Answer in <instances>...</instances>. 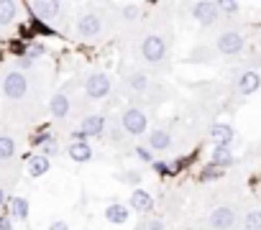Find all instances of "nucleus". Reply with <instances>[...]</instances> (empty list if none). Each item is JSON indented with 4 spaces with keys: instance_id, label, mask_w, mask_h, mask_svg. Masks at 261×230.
Here are the masks:
<instances>
[{
    "instance_id": "11",
    "label": "nucleus",
    "mask_w": 261,
    "mask_h": 230,
    "mask_svg": "<svg viewBox=\"0 0 261 230\" xmlns=\"http://www.w3.org/2000/svg\"><path fill=\"white\" fill-rule=\"evenodd\" d=\"M258 90H261V74H258L256 69H246V72L238 74V79H236V92H238L241 97H248V95H253V92H258Z\"/></svg>"
},
{
    "instance_id": "2",
    "label": "nucleus",
    "mask_w": 261,
    "mask_h": 230,
    "mask_svg": "<svg viewBox=\"0 0 261 230\" xmlns=\"http://www.w3.org/2000/svg\"><path fill=\"white\" fill-rule=\"evenodd\" d=\"M113 90V77L102 69H95L85 77V95L90 100H105Z\"/></svg>"
},
{
    "instance_id": "20",
    "label": "nucleus",
    "mask_w": 261,
    "mask_h": 230,
    "mask_svg": "<svg viewBox=\"0 0 261 230\" xmlns=\"http://www.w3.org/2000/svg\"><path fill=\"white\" fill-rule=\"evenodd\" d=\"M207 164H213V166H218V169H230L233 164H236V154H233V149H225V146H213V151H210V161Z\"/></svg>"
},
{
    "instance_id": "5",
    "label": "nucleus",
    "mask_w": 261,
    "mask_h": 230,
    "mask_svg": "<svg viewBox=\"0 0 261 230\" xmlns=\"http://www.w3.org/2000/svg\"><path fill=\"white\" fill-rule=\"evenodd\" d=\"M246 49V36L241 31H223L215 39V51L220 56H236Z\"/></svg>"
},
{
    "instance_id": "29",
    "label": "nucleus",
    "mask_w": 261,
    "mask_h": 230,
    "mask_svg": "<svg viewBox=\"0 0 261 230\" xmlns=\"http://www.w3.org/2000/svg\"><path fill=\"white\" fill-rule=\"evenodd\" d=\"M223 177V169H218V166H213V164H207L202 171H200V182H215V179H220Z\"/></svg>"
},
{
    "instance_id": "25",
    "label": "nucleus",
    "mask_w": 261,
    "mask_h": 230,
    "mask_svg": "<svg viewBox=\"0 0 261 230\" xmlns=\"http://www.w3.org/2000/svg\"><path fill=\"white\" fill-rule=\"evenodd\" d=\"M118 179H120L123 184H128V187L139 189V184L144 182V174H141L139 169H125V171H120V174H118Z\"/></svg>"
},
{
    "instance_id": "4",
    "label": "nucleus",
    "mask_w": 261,
    "mask_h": 230,
    "mask_svg": "<svg viewBox=\"0 0 261 230\" xmlns=\"http://www.w3.org/2000/svg\"><path fill=\"white\" fill-rule=\"evenodd\" d=\"M139 51H141V59L146 64H159L167 59V41L159 34H149V36H144Z\"/></svg>"
},
{
    "instance_id": "1",
    "label": "nucleus",
    "mask_w": 261,
    "mask_h": 230,
    "mask_svg": "<svg viewBox=\"0 0 261 230\" xmlns=\"http://www.w3.org/2000/svg\"><path fill=\"white\" fill-rule=\"evenodd\" d=\"M118 126H120V131H125L128 136L139 138V136H144V133L149 131V115H146V110H141V107H136V105H130V107L123 110Z\"/></svg>"
},
{
    "instance_id": "30",
    "label": "nucleus",
    "mask_w": 261,
    "mask_h": 230,
    "mask_svg": "<svg viewBox=\"0 0 261 230\" xmlns=\"http://www.w3.org/2000/svg\"><path fill=\"white\" fill-rule=\"evenodd\" d=\"M218 8H220V16H223V13H225V16H236V13L241 11V3H236V0H220Z\"/></svg>"
},
{
    "instance_id": "12",
    "label": "nucleus",
    "mask_w": 261,
    "mask_h": 230,
    "mask_svg": "<svg viewBox=\"0 0 261 230\" xmlns=\"http://www.w3.org/2000/svg\"><path fill=\"white\" fill-rule=\"evenodd\" d=\"M128 207H130V212H139V215H149V212H154V197L146 192V189H134L130 192V197H128V202H125Z\"/></svg>"
},
{
    "instance_id": "9",
    "label": "nucleus",
    "mask_w": 261,
    "mask_h": 230,
    "mask_svg": "<svg viewBox=\"0 0 261 230\" xmlns=\"http://www.w3.org/2000/svg\"><path fill=\"white\" fill-rule=\"evenodd\" d=\"M26 92H29V77L21 74V72H16V69H11L3 77V95L8 100H23Z\"/></svg>"
},
{
    "instance_id": "33",
    "label": "nucleus",
    "mask_w": 261,
    "mask_h": 230,
    "mask_svg": "<svg viewBox=\"0 0 261 230\" xmlns=\"http://www.w3.org/2000/svg\"><path fill=\"white\" fill-rule=\"evenodd\" d=\"M34 64H36V62H31L29 56H23V54H21V56L16 59V72H21V74H26L29 69H34Z\"/></svg>"
},
{
    "instance_id": "10",
    "label": "nucleus",
    "mask_w": 261,
    "mask_h": 230,
    "mask_svg": "<svg viewBox=\"0 0 261 230\" xmlns=\"http://www.w3.org/2000/svg\"><path fill=\"white\" fill-rule=\"evenodd\" d=\"M26 8L44 23L54 21L62 13V3H57V0H34V3H26Z\"/></svg>"
},
{
    "instance_id": "14",
    "label": "nucleus",
    "mask_w": 261,
    "mask_h": 230,
    "mask_svg": "<svg viewBox=\"0 0 261 230\" xmlns=\"http://www.w3.org/2000/svg\"><path fill=\"white\" fill-rule=\"evenodd\" d=\"M207 136H210L213 146H225V149H230L233 141H236V131H233L230 123H213Z\"/></svg>"
},
{
    "instance_id": "27",
    "label": "nucleus",
    "mask_w": 261,
    "mask_h": 230,
    "mask_svg": "<svg viewBox=\"0 0 261 230\" xmlns=\"http://www.w3.org/2000/svg\"><path fill=\"white\" fill-rule=\"evenodd\" d=\"M243 230H261V210H248L246 212Z\"/></svg>"
},
{
    "instance_id": "6",
    "label": "nucleus",
    "mask_w": 261,
    "mask_h": 230,
    "mask_svg": "<svg viewBox=\"0 0 261 230\" xmlns=\"http://www.w3.org/2000/svg\"><path fill=\"white\" fill-rule=\"evenodd\" d=\"M190 13H192V18H195L202 28H210V26H215V23L223 18L218 3H213V0H200V3H192Z\"/></svg>"
},
{
    "instance_id": "13",
    "label": "nucleus",
    "mask_w": 261,
    "mask_h": 230,
    "mask_svg": "<svg viewBox=\"0 0 261 230\" xmlns=\"http://www.w3.org/2000/svg\"><path fill=\"white\" fill-rule=\"evenodd\" d=\"M31 146L36 149V154H41V156H46L49 161L59 154V143H57V138L49 133V131H41V133H36L34 138H31Z\"/></svg>"
},
{
    "instance_id": "19",
    "label": "nucleus",
    "mask_w": 261,
    "mask_h": 230,
    "mask_svg": "<svg viewBox=\"0 0 261 230\" xmlns=\"http://www.w3.org/2000/svg\"><path fill=\"white\" fill-rule=\"evenodd\" d=\"M102 215H105V220H108L110 225H125L128 217H130V207H128L125 202H110V205L102 210Z\"/></svg>"
},
{
    "instance_id": "3",
    "label": "nucleus",
    "mask_w": 261,
    "mask_h": 230,
    "mask_svg": "<svg viewBox=\"0 0 261 230\" xmlns=\"http://www.w3.org/2000/svg\"><path fill=\"white\" fill-rule=\"evenodd\" d=\"M108 131V118L102 112H90L82 118V123L77 126L74 131V138L77 141H85V138H102Z\"/></svg>"
},
{
    "instance_id": "16",
    "label": "nucleus",
    "mask_w": 261,
    "mask_h": 230,
    "mask_svg": "<svg viewBox=\"0 0 261 230\" xmlns=\"http://www.w3.org/2000/svg\"><path fill=\"white\" fill-rule=\"evenodd\" d=\"M72 110V100L67 92H54L51 100H49V112H51V118L54 121H64L67 115Z\"/></svg>"
},
{
    "instance_id": "31",
    "label": "nucleus",
    "mask_w": 261,
    "mask_h": 230,
    "mask_svg": "<svg viewBox=\"0 0 261 230\" xmlns=\"http://www.w3.org/2000/svg\"><path fill=\"white\" fill-rule=\"evenodd\" d=\"M46 54V49H44V44H29L26 46V51H23V56H29L31 62H36V59H41Z\"/></svg>"
},
{
    "instance_id": "22",
    "label": "nucleus",
    "mask_w": 261,
    "mask_h": 230,
    "mask_svg": "<svg viewBox=\"0 0 261 230\" xmlns=\"http://www.w3.org/2000/svg\"><path fill=\"white\" fill-rule=\"evenodd\" d=\"M8 215H11L13 220L26 222L29 215H31V202H29L26 197H11V199H8Z\"/></svg>"
},
{
    "instance_id": "35",
    "label": "nucleus",
    "mask_w": 261,
    "mask_h": 230,
    "mask_svg": "<svg viewBox=\"0 0 261 230\" xmlns=\"http://www.w3.org/2000/svg\"><path fill=\"white\" fill-rule=\"evenodd\" d=\"M49 230H69V222H67V220H62V217H57V220H51V222H49Z\"/></svg>"
},
{
    "instance_id": "24",
    "label": "nucleus",
    "mask_w": 261,
    "mask_h": 230,
    "mask_svg": "<svg viewBox=\"0 0 261 230\" xmlns=\"http://www.w3.org/2000/svg\"><path fill=\"white\" fill-rule=\"evenodd\" d=\"M16 156V141L8 133H0V161H11Z\"/></svg>"
},
{
    "instance_id": "26",
    "label": "nucleus",
    "mask_w": 261,
    "mask_h": 230,
    "mask_svg": "<svg viewBox=\"0 0 261 230\" xmlns=\"http://www.w3.org/2000/svg\"><path fill=\"white\" fill-rule=\"evenodd\" d=\"M139 18H141V8H139V6L128 3V6L120 8V21H125V23H136Z\"/></svg>"
},
{
    "instance_id": "18",
    "label": "nucleus",
    "mask_w": 261,
    "mask_h": 230,
    "mask_svg": "<svg viewBox=\"0 0 261 230\" xmlns=\"http://www.w3.org/2000/svg\"><path fill=\"white\" fill-rule=\"evenodd\" d=\"M67 156L74 161V164H90L92 161V146L87 143V141H69V146H67Z\"/></svg>"
},
{
    "instance_id": "17",
    "label": "nucleus",
    "mask_w": 261,
    "mask_h": 230,
    "mask_svg": "<svg viewBox=\"0 0 261 230\" xmlns=\"http://www.w3.org/2000/svg\"><path fill=\"white\" fill-rule=\"evenodd\" d=\"M146 146H149L154 154H167V151L172 149V133H169L167 128H156V131L149 133Z\"/></svg>"
},
{
    "instance_id": "28",
    "label": "nucleus",
    "mask_w": 261,
    "mask_h": 230,
    "mask_svg": "<svg viewBox=\"0 0 261 230\" xmlns=\"http://www.w3.org/2000/svg\"><path fill=\"white\" fill-rule=\"evenodd\" d=\"M134 154H136V159H139V161H144V164H149V166L156 161V154H154L149 146H144V143H141V146H136V149H134Z\"/></svg>"
},
{
    "instance_id": "32",
    "label": "nucleus",
    "mask_w": 261,
    "mask_h": 230,
    "mask_svg": "<svg viewBox=\"0 0 261 230\" xmlns=\"http://www.w3.org/2000/svg\"><path fill=\"white\" fill-rule=\"evenodd\" d=\"M151 169H154L159 177H169V174H174L172 161H154V164H151Z\"/></svg>"
},
{
    "instance_id": "38",
    "label": "nucleus",
    "mask_w": 261,
    "mask_h": 230,
    "mask_svg": "<svg viewBox=\"0 0 261 230\" xmlns=\"http://www.w3.org/2000/svg\"><path fill=\"white\" fill-rule=\"evenodd\" d=\"M0 62H3V51H0Z\"/></svg>"
},
{
    "instance_id": "36",
    "label": "nucleus",
    "mask_w": 261,
    "mask_h": 230,
    "mask_svg": "<svg viewBox=\"0 0 261 230\" xmlns=\"http://www.w3.org/2000/svg\"><path fill=\"white\" fill-rule=\"evenodd\" d=\"M0 230H13V217L6 212V215H0Z\"/></svg>"
},
{
    "instance_id": "23",
    "label": "nucleus",
    "mask_w": 261,
    "mask_h": 230,
    "mask_svg": "<svg viewBox=\"0 0 261 230\" xmlns=\"http://www.w3.org/2000/svg\"><path fill=\"white\" fill-rule=\"evenodd\" d=\"M18 18V3L16 0H0V28H8Z\"/></svg>"
},
{
    "instance_id": "15",
    "label": "nucleus",
    "mask_w": 261,
    "mask_h": 230,
    "mask_svg": "<svg viewBox=\"0 0 261 230\" xmlns=\"http://www.w3.org/2000/svg\"><path fill=\"white\" fill-rule=\"evenodd\" d=\"M123 79H125V87L130 92H136V95H146L151 90V77L144 69H130Z\"/></svg>"
},
{
    "instance_id": "21",
    "label": "nucleus",
    "mask_w": 261,
    "mask_h": 230,
    "mask_svg": "<svg viewBox=\"0 0 261 230\" xmlns=\"http://www.w3.org/2000/svg\"><path fill=\"white\" fill-rule=\"evenodd\" d=\"M49 169H51V161H49L46 156H41V154H31V156L26 159V171H29V177H34V179L49 174Z\"/></svg>"
},
{
    "instance_id": "37",
    "label": "nucleus",
    "mask_w": 261,
    "mask_h": 230,
    "mask_svg": "<svg viewBox=\"0 0 261 230\" xmlns=\"http://www.w3.org/2000/svg\"><path fill=\"white\" fill-rule=\"evenodd\" d=\"M3 205H8V192H6V187H0V207Z\"/></svg>"
},
{
    "instance_id": "8",
    "label": "nucleus",
    "mask_w": 261,
    "mask_h": 230,
    "mask_svg": "<svg viewBox=\"0 0 261 230\" xmlns=\"http://www.w3.org/2000/svg\"><path fill=\"white\" fill-rule=\"evenodd\" d=\"M207 225L213 230H233L238 225V212L230 205H218L215 210H210L207 215Z\"/></svg>"
},
{
    "instance_id": "7",
    "label": "nucleus",
    "mask_w": 261,
    "mask_h": 230,
    "mask_svg": "<svg viewBox=\"0 0 261 230\" xmlns=\"http://www.w3.org/2000/svg\"><path fill=\"white\" fill-rule=\"evenodd\" d=\"M74 31H77V36H80V39H87V41L97 39V36L102 34V16H100V13H95V11L82 13V16L77 18Z\"/></svg>"
},
{
    "instance_id": "34",
    "label": "nucleus",
    "mask_w": 261,
    "mask_h": 230,
    "mask_svg": "<svg viewBox=\"0 0 261 230\" xmlns=\"http://www.w3.org/2000/svg\"><path fill=\"white\" fill-rule=\"evenodd\" d=\"M146 230H167V222H164V217H151V220L146 222Z\"/></svg>"
}]
</instances>
